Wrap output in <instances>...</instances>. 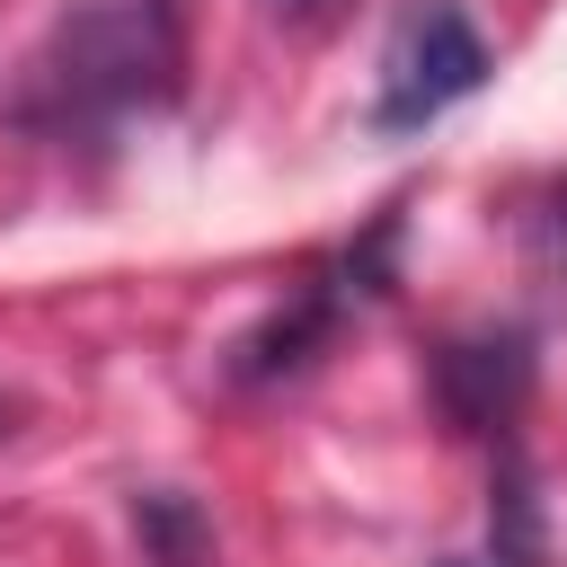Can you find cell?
Masks as SVG:
<instances>
[{
	"label": "cell",
	"instance_id": "1",
	"mask_svg": "<svg viewBox=\"0 0 567 567\" xmlns=\"http://www.w3.org/2000/svg\"><path fill=\"white\" fill-rule=\"evenodd\" d=\"M177 9L168 0H80L53 18L44 53L27 62L18 115L35 133H106L142 106L177 97Z\"/></svg>",
	"mask_w": 567,
	"mask_h": 567
},
{
	"label": "cell",
	"instance_id": "2",
	"mask_svg": "<svg viewBox=\"0 0 567 567\" xmlns=\"http://www.w3.org/2000/svg\"><path fill=\"white\" fill-rule=\"evenodd\" d=\"M478 80H487V44H478V27H470L452 0H425V9L399 27L390 62H381L372 133H416V124H434L443 106H461Z\"/></svg>",
	"mask_w": 567,
	"mask_h": 567
},
{
	"label": "cell",
	"instance_id": "3",
	"mask_svg": "<svg viewBox=\"0 0 567 567\" xmlns=\"http://www.w3.org/2000/svg\"><path fill=\"white\" fill-rule=\"evenodd\" d=\"M532 399V337L523 328H487V337H452L434 354V408L452 434H496L514 425Z\"/></svg>",
	"mask_w": 567,
	"mask_h": 567
},
{
	"label": "cell",
	"instance_id": "4",
	"mask_svg": "<svg viewBox=\"0 0 567 567\" xmlns=\"http://www.w3.org/2000/svg\"><path fill=\"white\" fill-rule=\"evenodd\" d=\"M487 540H496V567H549V532H540V496H532L523 461H505V478H496Z\"/></svg>",
	"mask_w": 567,
	"mask_h": 567
},
{
	"label": "cell",
	"instance_id": "5",
	"mask_svg": "<svg viewBox=\"0 0 567 567\" xmlns=\"http://www.w3.org/2000/svg\"><path fill=\"white\" fill-rule=\"evenodd\" d=\"M133 523L151 532L159 567H195V558H204V540H213V532L195 523V505H186V496H142V505H133Z\"/></svg>",
	"mask_w": 567,
	"mask_h": 567
},
{
	"label": "cell",
	"instance_id": "6",
	"mask_svg": "<svg viewBox=\"0 0 567 567\" xmlns=\"http://www.w3.org/2000/svg\"><path fill=\"white\" fill-rule=\"evenodd\" d=\"M275 9H284V18H310V9H319V0H275Z\"/></svg>",
	"mask_w": 567,
	"mask_h": 567
},
{
	"label": "cell",
	"instance_id": "7",
	"mask_svg": "<svg viewBox=\"0 0 567 567\" xmlns=\"http://www.w3.org/2000/svg\"><path fill=\"white\" fill-rule=\"evenodd\" d=\"M558 239H567V204H558Z\"/></svg>",
	"mask_w": 567,
	"mask_h": 567
},
{
	"label": "cell",
	"instance_id": "8",
	"mask_svg": "<svg viewBox=\"0 0 567 567\" xmlns=\"http://www.w3.org/2000/svg\"><path fill=\"white\" fill-rule=\"evenodd\" d=\"M0 434H9V399H0Z\"/></svg>",
	"mask_w": 567,
	"mask_h": 567
},
{
	"label": "cell",
	"instance_id": "9",
	"mask_svg": "<svg viewBox=\"0 0 567 567\" xmlns=\"http://www.w3.org/2000/svg\"><path fill=\"white\" fill-rule=\"evenodd\" d=\"M443 567H470V558H443Z\"/></svg>",
	"mask_w": 567,
	"mask_h": 567
}]
</instances>
